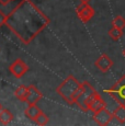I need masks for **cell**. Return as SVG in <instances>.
<instances>
[{"label": "cell", "instance_id": "cell-10", "mask_svg": "<svg viewBox=\"0 0 125 126\" xmlns=\"http://www.w3.org/2000/svg\"><path fill=\"white\" fill-rule=\"evenodd\" d=\"M103 108H107V104H105V101L101 98V95L99 94V92H98V93L92 98V100L89 102L88 111H92V112L94 113V112H97V111H99Z\"/></svg>", "mask_w": 125, "mask_h": 126}, {"label": "cell", "instance_id": "cell-11", "mask_svg": "<svg viewBox=\"0 0 125 126\" xmlns=\"http://www.w3.org/2000/svg\"><path fill=\"white\" fill-rule=\"evenodd\" d=\"M42 111L40 110V108L36 105V104H29V106L25 109V115L28 116L30 120L34 121L36 118V116L40 114Z\"/></svg>", "mask_w": 125, "mask_h": 126}, {"label": "cell", "instance_id": "cell-1", "mask_svg": "<svg viewBox=\"0 0 125 126\" xmlns=\"http://www.w3.org/2000/svg\"><path fill=\"white\" fill-rule=\"evenodd\" d=\"M49 19L31 0H22L9 14L4 25L23 44H29L49 24Z\"/></svg>", "mask_w": 125, "mask_h": 126}, {"label": "cell", "instance_id": "cell-22", "mask_svg": "<svg viewBox=\"0 0 125 126\" xmlns=\"http://www.w3.org/2000/svg\"><path fill=\"white\" fill-rule=\"evenodd\" d=\"M2 110V106H1V104H0V111H1Z\"/></svg>", "mask_w": 125, "mask_h": 126}, {"label": "cell", "instance_id": "cell-15", "mask_svg": "<svg viewBox=\"0 0 125 126\" xmlns=\"http://www.w3.org/2000/svg\"><path fill=\"white\" fill-rule=\"evenodd\" d=\"M122 35H123V30L117 29L115 26H112V29H110L109 31V36L113 41H119L122 37Z\"/></svg>", "mask_w": 125, "mask_h": 126}, {"label": "cell", "instance_id": "cell-6", "mask_svg": "<svg viewBox=\"0 0 125 126\" xmlns=\"http://www.w3.org/2000/svg\"><path fill=\"white\" fill-rule=\"evenodd\" d=\"M113 118H114L113 113H111L109 110H107V108L101 109V110L94 112V114H93L94 122L101 126H105V125L110 124Z\"/></svg>", "mask_w": 125, "mask_h": 126}, {"label": "cell", "instance_id": "cell-19", "mask_svg": "<svg viewBox=\"0 0 125 126\" xmlns=\"http://www.w3.org/2000/svg\"><path fill=\"white\" fill-rule=\"evenodd\" d=\"M10 1L11 0H0V4H1V6H7Z\"/></svg>", "mask_w": 125, "mask_h": 126}, {"label": "cell", "instance_id": "cell-12", "mask_svg": "<svg viewBox=\"0 0 125 126\" xmlns=\"http://www.w3.org/2000/svg\"><path fill=\"white\" fill-rule=\"evenodd\" d=\"M28 93H29V87L20 86L16 91H14V96H16L19 101L25 102L26 98H28Z\"/></svg>", "mask_w": 125, "mask_h": 126}, {"label": "cell", "instance_id": "cell-20", "mask_svg": "<svg viewBox=\"0 0 125 126\" xmlns=\"http://www.w3.org/2000/svg\"><path fill=\"white\" fill-rule=\"evenodd\" d=\"M80 1H81V2H85V3H88L90 0H80Z\"/></svg>", "mask_w": 125, "mask_h": 126}, {"label": "cell", "instance_id": "cell-5", "mask_svg": "<svg viewBox=\"0 0 125 126\" xmlns=\"http://www.w3.org/2000/svg\"><path fill=\"white\" fill-rule=\"evenodd\" d=\"M9 70H10L11 75L13 77L20 79L28 72L29 66L26 65V63H24V60H22L21 58H18L9 66Z\"/></svg>", "mask_w": 125, "mask_h": 126}, {"label": "cell", "instance_id": "cell-3", "mask_svg": "<svg viewBox=\"0 0 125 126\" xmlns=\"http://www.w3.org/2000/svg\"><path fill=\"white\" fill-rule=\"evenodd\" d=\"M97 90H94L92 86L88 81H85L81 83V92L79 94L78 99L76 100L75 104L79 106L82 111H88V104L92 100V98L97 94Z\"/></svg>", "mask_w": 125, "mask_h": 126}, {"label": "cell", "instance_id": "cell-21", "mask_svg": "<svg viewBox=\"0 0 125 126\" xmlns=\"http://www.w3.org/2000/svg\"><path fill=\"white\" fill-rule=\"evenodd\" d=\"M122 53H123V56H124V57H125V47H124V48H123V52H122Z\"/></svg>", "mask_w": 125, "mask_h": 126}, {"label": "cell", "instance_id": "cell-2", "mask_svg": "<svg viewBox=\"0 0 125 126\" xmlns=\"http://www.w3.org/2000/svg\"><path fill=\"white\" fill-rule=\"evenodd\" d=\"M80 83L73 75H69L64 81L58 86L56 89V92L66 101L67 103L73 104V95L75 91L79 88Z\"/></svg>", "mask_w": 125, "mask_h": 126}, {"label": "cell", "instance_id": "cell-8", "mask_svg": "<svg viewBox=\"0 0 125 126\" xmlns=\"http://www.w3.org/2000/svg\"><path fill=\"white\" fill-rule=\"evenodd\" d=\"M94 66L97 67L100 71L107 72V71H109V70L112 68L113 60L109 56H108L107 54H103V55H101V56L98 58L97 60H95Z\"/></svg>", "mask_w": 125, "mask_h": 126}, {"label": "cell", "instance_id": "cell-13", "mask_svg": "<svg viewBox=\"0 0 125 126\" xmlns=\"http://www.w3.org/2000/svg\"><path fill=\"white\" fill-rule=\"evenodd\" d=\"M113 115H114V118H116L121 124H124L125 123V105L119 104V106L113 112Z\"/></svg>", "mask_w": 125, "mask_h": 126}, {"label": "cell", "instance_id": "cell-4", "mask_svg": "<svg viewBox=\"0 0 125 126\" xmlns=\"http://www.w3.org/2000/svg\"><path fill=\"white\" fill-rule=\"evenodd\" d=\"M105 92L109 93L119 104L125 105V75L117 80L112 88L105 90Z\"/></svg>", "mask_w": 125, "mask_h": 126}, {"label": "cell", "instance_id": "cell-14", "mask_svg": "<svg viewBox=\"0 0 125 126\" xmlns=\"http://www.w3.org/2000/svg\"><path fill=\"white\" fill-rule=\"evenodd\" d=\"M12 120H13V114L9 110L2 109V110L0 111V122H1L2 124L7 125L10 122H12Z\"/></svg>", "mask_w": 125, "mask_h": 126}, {"label": "cell", "instance_id": "cell-9", "mask_svg": "<svg viewBox=\"0 0 125 126\" xmlns=\"http://www.w3.org/2000/svg\"><path fill=\"white\" fill-rule=\"evenodd\" d=\"M42 92H41L35 86L30 84L29 86V93H28V98H26L25 102L28 104H36L38 101L42 99Z\"/></svg>", "mask_w": 125, "mask_h": 126}, {"label": "cell", "instance_id": "cell-16", "mask_svg": "<svg viewBox=\"0 0 125 126\" xmlns=\"http://www.w3.org/2000/svg\"><path fill=\"white\" fill-rule=\"evenodd\" d=\"M112 25L115 26V28H117V29L123 30V29L125 28V19L121 16H116L114 18V20L112 21Z\"/></svg>", "mask_w": 125, "mask_h": 126}, {"label": "cell", "instance_id": "cell-18", "mask_svg": "<svg viewBox=\"0 0 125 126\" xmlns=\"http://www.w3.org/2000/svg\"><path fill=\"white\" fill-rule=\"evenodd\" d=\"M6 19H7V16L1 10H0V28H1V26L6 23Z\"/></svg>", "mask_w": 125, "mask_h": 126}, {"label": "cell", "instance_id": "cell-7", "mask_svg": "<svg viewBox=\"0 0 125 126\" xmlns=\"http://www.w3.org/2000/svg\"><path fill=\"white\" fill-rule=\"evenodd\" d=\"M77 14H78L79 19H80L82 22H88L89 20H91L93 16H94V10L89 6L88 3L85 2H81V4H79L77 7Z\"/></svg>", "mask_w": 125, "mask_h": 126}, {"label": "cell", "instance_id": "cell-17", "mask_svg": "<svg viewBox=\"0 0 125 126\" xmlns=\"http://www.w3.org/2000/svg\"><path fill=\"white\" fill-rule=\"evenodd\" d=\"M34 122L36 123L37 125H41V126L46 125L47 123H48V116H47L46 114H44L43 112H41L40 114L36 116V118L34 120Z\"/></svg>", "mask_w": 125, "mask_h": 126}]
</instances>
